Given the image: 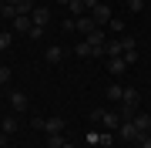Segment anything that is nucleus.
I'll return each instance as SVG.
<instances>
[{
	"label": "nucleus",
	"mask_w": 151,
	"mask_h": 148,
	"mask_svg": "<svg viewBox=\"0 0 151 148\" xmlns=\"http://www.w3.org/2000/svg\"><path fill=\"white\" fill-rule=\"evenodd\" d=\"M94 27H97V20H94V17H77V30H81L84 37H87V34H91Z\"/></svg>",
	"instance_id": "nucleus-10"
},
{
	"label": "nucleus",
	"mask_w": 151,
	"mask_h": 148,
	"mask_svg": "<svg viewBox=\"0 0 151 148\" xmlns=\"http://www.w3.org/2000/svg\"><path fill=\"white\" fill-rule=\"evenodd\" d=\"M27 37H34V40H40V37H44V27H37V24H34V27H30V34H27Z\"/></svg>",
	"instance_id": "nucleus-23"
},
{
	"label": "nucleus",
	"mask_w": 151,
	"mask_h": 148,
	"mask_svg": "<svg viewBox=\"0 0 151 148\" xmlns=\"http://www.w3.org/2000/svg\"><path fill=\"white\" fill-rule=\"evenodd\" d=\"M131 121H134V125H138V131H151V115H148V111H134V118H131Z\"/></svg>",
	"instance_id": "nucleus-7"
},
{
	"label": "nucleus",
	"mask_w": 151,
	"mask_h": 148,
	"mask_svg": "<svg viewBox=\"0 0 151 148\" xmlns=\"http://www.w3.org/2000/svg\"><path fill=\"white\" fill-rule=\"evenodd\" d=\"M0 131L14 135V131H17V118H4V121H0Z\"/></svg>",
	"instance_id": "nucleus-17"
},
{
	"label": "nucleus",
	"mask_w": 151,
	"mask_h": 148,
	"mask_svg": "<svg viewBox=\"0 0 151 148\" xmlns=\"http://www.w3.org/2000/svg\"><path fill=\"white\" fill-rule=\"evenodd\" d=\"M124 67H128V61H124V57H108V71H111V74H121Z\"/></svg>",
	"instance_id": "nucleus-13"
},
{
	"label": "nucleus",
	"mask_w": 151,
	"mask_h": 148,
	"mask_svg": "<svg viewBox=\"0 0 151 148\" xmlns=\"http://www.w3.org/2000/svg\"><path fill=\"white\" fill-rule=\"evenodd\" d=\"M7 81H10V67H4V64H0V84H7Z\"/></svg>",
	"instance_id": "nucleus-24"
},
{
	"label": "nucleus",
	"mask_w": 151,
	"mask_h": 148,
	"mask_svg": "<svg viewBox=\"0 0 151 148\" xmlns=\"http://www.w3.org/2000/svg\"><path fill=\"white\" fill-rule=\"evenodd\" d=\"M128 10L131 14H141V10H145V0H128Z\"/></svg>",
	"instance_id": "nucleus-20"
},
{
	"label": "nucleus",
	"mask_w": 151,
	"mask_h": 148,
	"mask_svg": "<svg viewBox=\"0 0 151 148\" xmlns=\"http://www.w3.org/2000/svg\"><path fill=\"white\" fill-rule=\"evenodd\" d=\"M91 17L97 20V27H101V24H111V20H114V17H111V7H108V4H94V7H91Z\"/></svg>",
	"instance_id": "nucleus-4"
},
{
	"label": "nucleus",
	"mask_w": 151,
	"mask_h": 148,
	"mask_svg": "<svg viewBox=\"0 0 151 148\" xmlns=\"http://www.w3.org/2000/svg\"><path fill=\"white\" fill-rule=\"evenodd\" d=\"M104 94H108V101H121L124 88H121V84H108V91H104Z\"/></svg>",
	"instance_id": "nucleus-16"
},
{
	"label": "nucleus",
	"mask_w": 151,
	"mask_h": 148,
	"mask_svg": "<svg viewBox=\"0 0 151 148\" xmlns=\"http://www.w3.org/2000/svg\"><path fill=\"white\" fill-rule=\"evenodd\" d=\"M57 4H64V7H67V4H70V0H57Z\"/></svg>",
	"instance_id": "nucleus-27"
},
{
	"label": "nucleus",
	"mask_w": 151,
	"mask_h": 148,
	"mask_svg": "<svg viewBox=\"0 0 151 148\" xmlns=\"http://www.w3.org/2000/svg\"><path fill=\"white\" fill-rule=\"evenodd\" d=\"M67 10H70V17H84L87 7H84V0H70V4H67Z\"/></svg>",
	"instance_id": "nucleus-14"
},
{
	"label": "nucleus",
	"mask_w": 151,
	"mask_h": 148,
	"mask_svg": "<svg viewBox=\"0 0 151 148\" xmlns=\"http://www.w3.org/2000/svg\"><path fill=\"white\" fill-rule=\"evenodd\" d=\"M30 27H34L30 17H24V14H17V17H14V30H17V34H30Z\"/></svg>",
	"instance_id": "nucleus-8"
},
{
	"label": "nucleus",
	"mask_w": 151,
	"mask_h": 148,
	"mask_svg": "<svg viewBox=\"0 0 151 148\" xmlns=\"http://www.w3.org/2000/svg\"><path fill=\"white\" fill-rule=\"evenodd\" d=\"M121 44H124V51H134L138 44H134V37H131V34H124V37H121Z\"/></svg>",
	"instance_id": "nucleus-22"
},
{
	"label": "nucleus",
	"mask_w": 151,
	"mask_h": 148,
	"mask_svg": "<svg viewBox=\"0 0 151 148\" xmlns=\"http://www.w3.org/2000/svg\"><path fill=\"white\" fill-rule=\"evenodd\" d=\"M30 20L37 24V27H47V20H50V10H47L44 4H37V7H34V14H30Z\"/></svg>",
	"instance_id": "nucleus-6"
},
{
	"label": "nucleus",
	"mask_w": 151,
	"mask_h": 148,
	"mask_svg": "<svg viewBox=\"0 0 151 148\" xmlns=\"http://www.w3.org/2000/svg\"><path fill=\"white\" fill-rule=\"evenodd\" d=\"M141 148H151V135H141V142H138Z\"/></svg>",
	"instance_id": "nucleus-25"
},
{
	"label": "nucleus",
	"mask_w": 151,
	"mask_h": 148,
	"mask_svg": "<svg viewBox=\"0 0 151 148\" xmlns=\"http://www.w3.org/2000/svg\"><path fill=\"white\" fill-rule=\"evenodd\" d=\"M74 54H77V57H94V47L87 44V40H81V44L74 47Z\"/></svg>",
	"instance_id": "nucleus-15"
},
{
	"label": "nucleus",
	"mask_w": 151,
	"mask_h": 148,
	"mask_svg": "<svg viewBox=\"0 0 151 148\" xmlns=\"http://www.w3.org/2000/svg\"><path fill=\"white\" fill-rule=\"evenodd\" d=\"M148 135H151V131H148Z\"/></svg>",
	"instance_id": "nucleus-31"
},
{
	"label": "nucleus",
	"mask_w": 151,
	"mask_h": 148,
	"mask_svg": "<svg viewBox=\"0 0 151 148\" xmlns=\"http://www.w3.org/2000/svg\"><path fill=\"white\" fill-rule=\"evenodd\" d=\"M64 135H47V148H64Z\"/></svg>",
	"instance_id": "nucleus-18"
},
{
	"label": "nucleus",
	"mask_w": 151,
	"mask_h": 148,
	"mask_svg": "<svg viewBox=\"0 0 151 148\" xmlns=\"http://www.w3.org/2000/svg\"><path fill=\"white\" fill-rule=\"evenodd\" d=\"M7 101H10V108L17 111V115H24V111H30V98H27L24 91H10V98H7Z\"/></svg>",
	"instance_id": "nucleus-3"
},
{
	"label": "nucleus",
	"mask_w": 151,
	"mask_h": 148,
	"mask_svg": "<svg viewBox=\"0 0 151 148\" xmlns=\"http://www.w3.org/2000/svg\"><path fill=\"white\" fill-rule=\"evenodd\" d=\"M0 14H4V17H10V20H14V17H17V7H14V4H4V7H0Z\"/></svg>",
	"instance_id": "nucleus-21"
},
{
	"label": "nucleus",
	"mask_w": 151,
	"mask_h": 148,
	"mask_svg": "<svg viewBox=\"0 0 151 148\" xmlns=\"http://www.w3.org/2000/svg\"><path fill=\"white\" fill-rule=\"evenodd\" d=\"M60 57H64V47H47L44 51V61L47 64H60Z\"/></svg>",
	"instance_id": "nucleus-11"
},
{
	"label": "nucleus",
	"mask_w": 151,
	"mask_h": 148,
	"mask_svg": "<svg viewBox=\"0 0 151 148\" xmlns=\"http://www.w3.org/2000/svg\"><path fill=\"white\" fill-rule=\"evenodd\" d=\"M97 4H111V0H97Z\"/></svg>",
	"instance_id": "nucleus-28"
},
{
	"label": "nucleus",
	"mask_w": 151,
	"mask_h": 148,
	"mask_svg": "<svg viewBox=\"0 0 151 148\" xmlns=\"http://www.w3.org/2000/svg\"><path fill=\"white\" fill-rule=\"evenodd\" d=\"M7 145V131H0V148H4Z\"/></svg>",
	"instance_id": "nucleus-26"
},
{
	"label": "nucleus",
	"mask_w": 151,
	"mask_h": 148,
	"mask_svg": "<svg viewBox=\"0 0 151 148\" xmlns=\"http://www.w3.org/2000/svg\"><path fill=\"white\" fill-rule=\"evenodd\" d=\"M34 4H44V0H34Z\"/></svg>",
	"instance_id": "nucleus-30"
},
{
	"label": "nucleus",
	"mask_w": 151,
	"mask_h": 148,
	"mask_svg": "<svg viewBox=\"0 0 151 148\" xmlns=\"http://www.w3.org/2000/svg\"><path fill=\"white\" fill-rule=\"evenodd\" d=\"M64 131V118H44V135H60Z\"/></svg>",
	"instance_id": "nucleus-5"
},
{
	"label": "nucleus",
	"mask_w": 151,
	"mask_h": 148,
	"mask_svg": "<svg viewBox=\"0 0 151 148\" xmlns=\"http://www.w3.org/2000/svg\"><path fill=\"white\" fill-rule=\"evenodd\" d=\"M64 148H74V145H70V142H67V145H64Z\"/></svg>",
	"instance_id": "nucleus-29"
},
{
	"label": "nucleus",
	"mask_w": 151,
	"mask_h": 148,
	"mask_svg": "<svg viewBox=\"0 0 151 148\" xmlns=\"http://www.w3.org/2000/svg\"><path fill=\"white\" fill-rule=\"evenodd\" d=\"M104 57H124V44L121 40H108L104 44Z\"/></svg>",
	"instance_id": "nucleus-9"
},
{
	"label": "nucleus",
	"mask_w": 151,
	"mask_h": 148,
	"mask_svg": "<svg viewBox=\"0 0 151 148\" xmlns=\"http://www.w3.org/2000/svg\"><path fill=\"white\" fill-rule=\"evenodd\" d=\"M10 44H14V34L10 30H0V51H7Z\"/></svg>",
	"instance_id": "nucleus-19"
},
{
	"label": "nucleus",
	"mask_w": 151,
	"mask_h": 148,
	"mask_svg": "<svg viewBox=\"0 0 151 148\" xmlns=\"http://www.w3.org/2000/svg\"><path fill=\"white\" fill-rule=\"evenodd\" d=\"M91 121H97V125H104V128H111V131H118L121 115H114V111H104V108H94V111H91Z\"/></svg>",
	"instance_id": "nucleus-1"
},
{
	"label": "nucleus",
	"mask_w": 151,
	"mask_h": 148,
	"mask_svg": "<svg viewBox=\"0 0 151 148\" xmlns=\"http://www.w3.org/2000/svg\"><path fill=\"white\" fill-rule=\"evenodd\" d=\"M114 135H118L121 142H141V135H145V131H138V125H134V121H121Z\"/></svg>",
	"instance_id": "nucleus-2"
},
{
	"label": "nucleus",
	"mask_w": 151,
	"mask_h": 148,
	"mask_svg": "<svg viewBox=\"0 0 151 148\" xmlns=\"http://www.w3.org/2000/svg\"><path fill=\"white\" fill-rule=\"evenodd\" d=\"M87 142H91V145H111L114 135H111V131H101V135L94 131V135H87Z\"/></svg>",
	"instance_id": "nucleus-12"
}]
</instances>
